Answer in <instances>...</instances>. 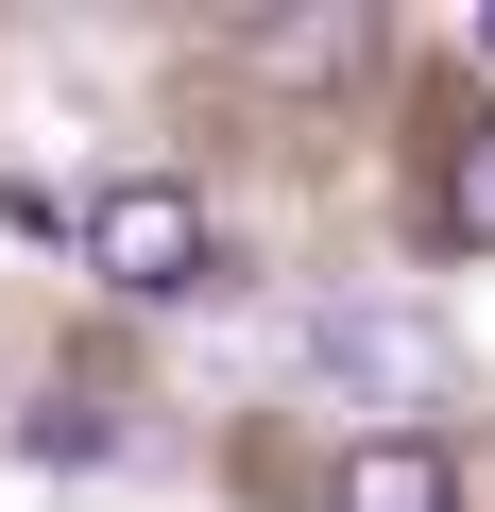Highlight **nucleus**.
I'll list each match as a JSON object with an SVG mask.
<instances>
[{
  "label": "nucleus",
  "instance_id": "nucleus-4",
  "mask_svg": "<svg viewBox=\"0 0 495 512\" xmlns=\"http://www.w3.org/2000/svg\"><path fill=\"white\" fill-rule=\"evenodd\" d=\"M427 222H444L461 256H495V120H461V137H444V171H427Z\"/></svg>",
  "mask_w": 495,
  "mask_h": 512
},
{
  "label": "nucleus",
  "instance_id": "nucleus-1",
  "mask_svg": "<svg viewBox=\"0 0 495 512\" xmlns=\"http://www.w3.org/2000/svg\"><path fill=\"white\" fill-rule=\"evenodd\" d=\"M86 274L120 291V308H188V291H222L239 274V239L205 222V188H171V171H120V188H86Z\"/></svg>",
  "mask_w": 495,
  "mask_h": 512
},
{
  "label": "nucleus",
  "instance_id": "nucleus-3",
  "mask_svg": "<svg viewBox=\"0 0 495 512\" xmlns=\"http://www.w3.org/2000/svg\"><path fill=\"white\" fill-rule=\"evenodd\" d=\"M325 512H461V461H444L427 427H359V444L325 461Z\"/></svg>",
  "mask_w": 495,
  "mask_h": 512
},
{
  "label": "nucleus",
  "instance_id": "nucleus-2",
  "mask_svg": "<svg viewBox=\"0 0 495 512\" xmlns=\"http://www.w3.org/2000/svg\"><path fill=\"white\" fill-rule=\"evenodd\" d=\"M291 359H308L325 393H376V410H444V342H427L410 308H308V325H291Z\"/></svg>",
  "mask_w": 495,
  "mask_h": 512
},
{
  "label": "nucleus",
  "instance_id": "nucleus-5",
  "mask_svg": "<svg viewBox=\"0 0 495 512\" xmlns=\"http://www.w3.org/2000/svg\"><path fill=\"white\" fill-rule=\"evenodd\" d=\"M478 52H495V18H478Z\"/></svg>",
  "mask_w": 495,
  "mask_h": 512
}]
</instances>
